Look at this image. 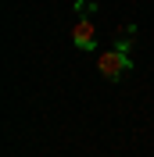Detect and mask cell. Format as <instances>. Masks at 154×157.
I'll list each match as a JSON object with an SVG mask.
<instances>
[{
  "instance_id": "3957f363",
  "label": "cell",
  "mask_w": 154,
  "mask_h": 157,
  "mask_svg": "<svg viewBox=\"0 0 154 157\" xmlns=\"http://www.w3.org/2000/svg\"><path fill=\"white\" fill-rule=\"evenodd\" d=\"M93 11H97L93 0H75V14H86V18H93Z\"/></svg>"
},
{
  "instance_id": "6da1fadb",
  "label": "cell",
  "mask_w": 154,
  "mask_h": 157,
  "mask_svg": "<svg viewBox=\"0 0 154 157\" xmlns=\"http://www.w3.org/2000/svg\"><path fill=\"white\" fill-rule=\"evenodd\" d=\"M129 68H133V57H129V50H122V47H111V50H104V54L97 57V71H100L107 82H118L122 75H129Z\"/></svg>"
},
{
  "instance_id": "7a4b0ae2",
  "label": "cell",
  "mask_w": 154,
  "mask_h": 157,
  "mask_svg": "<svg viewBox=\"0 0 154 157\" xmlns=\"http://www.w3.org/2000/svg\"><path fill=\"white\" fill-rule=\"evenodd\" d=\"M72 43H75L79 50H97V25H93V18L79 14L75 29H72Z\"/></svg>"
}]
</instances>
